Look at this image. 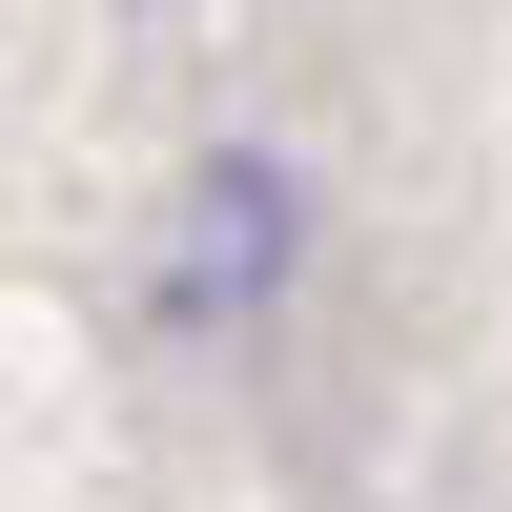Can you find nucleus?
I'll return each instance as SVG.
<instances>
[{
	"label": "nucleus",
	"mask_w": 512,
	"mask_h": 512,
	"mask_svg": "<svg viewBox=\"0 0 512 512\" xmlns=\"http://www.w3.org/2000/svg\"><path fill=\"white\" fill-rule=\"evenodd\" d=\"M287 267H308V185H287L267 144H226L185 185V226H164V328H246Z\"/></svg>",
	"instance_id": "nucleus-1"
}]
</instances>
